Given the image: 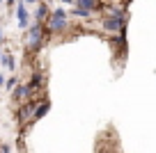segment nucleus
Wrapping results in <instances>:
<instances>
[{
  "label": "nucleus",
  "mask_w": 156,
  "mask_h": 153,
  "mask_svg": "<svg viewBox=\"0 0 156 153\" xmlns=\"http://www.w3.org/2000/svg\"><path fill=\"white\" fill-rule=\"evenodd\" d=\"M69 28H71V19H69V12L62 9V7L51 9L48 19L44 21L46 37H58V34H64V32H69Z\"/></svg>",
  "instance_id": "1"
},
{
  "label": "nucleus",
  "mask_w": 156,
  "mask_h": 153,
  "mask_svg": "<svg viewBox=\"0 0 156 153\" xmlns=\"http://www.w3.org/2000/svg\"><path fill=\"white\" fill-rule=\"evenodd\" d=\"M46 41V30H44V23H30L28 32H25V50H28L30 55L39 53V48L44 46Z\"/></svg>",
  "instance_id": "2"
},
{
  "label": "nucleus",
  "mask_w": 156,
  "mask_h": 153,
  "mask_svg": "<svg viewBox=\"0 0 156 153\" xmlns=\"http://www.w3.org/2000/svg\"><path fill=\"white\" fill-rule=\"evenodd\" d=\"M14 16H16V25H19L21 30L30 28V23H32V14H30V7H25L21 0L14 5Z\"/></svg>",
  "instance_id": "3"
},
{
  "label": "nucleus",
  "mask_w": 156,
  "mask_h": 153,
  "mask_svg": "<svg viewBox=\"0 0 156 153\" xmlns=\"http://www.w3.org/2000/svg\"><path fill=\"white\" fill-rule=\"evenodd\" d=\"M34 105H37V98H30V100H23L19 107V112H16V117H19V121L23 126L32 124V112H34Z\"/></svg>",
  "instance_id": "4"
},
{
  "label": "nucleus",
  "mask_w": 156,
  "mask_h": 153,
  "mask_svg": "<svg viewBox=\"0 0 156 153\" xmlns=\"http://www.w3.org/2000/svg\"><path fill=\"white\" fill-rule=\"evenodd\" d=\"M30 14H32V21H34V23H44V21L48 19V14H51V5L46 2V0H41L39 5L32 7V12H30Z\"/></svg>",
  "instance_id": "5"
},
{
  "label": "nucleus",
  "mask_w": 156,
  "mask_h": 153,
  "mask_svg": "<svg viewBox=\"0 0 156 153\" xmlns=\"http://www.w3.org/2000/svg\"><path fill=\"white\" fill-rule=\"evenodd\" d=\"M28 85H30V89H32V91H41V89H44V85H46V73H44V71L30 73Z\"/></svg>",
  "instance_id": "6"
},
{
  "label": "nucleus",
  "mask_w": 156,
  "mask_h": 153,
  "mask_svg": "<svg viewBox=\"0 0 156 153\" xmlns=\"http://www.w3.org/2000/svg\"><path fill=\"white\" fill-rule=\"evenodd\" d=\"M32 96H34V91L30 89L28 82H25V85H19L14 91H12V98H14V100H30Z\"/></svg>",
  "instance_id": "7"
},
{
  "label": "nucleus",
  "mask_w": 156,
  "mask_h": 153,
  "mask_svg": "<svg viewBox=\"0 0 156 153\" xmlns=\"http://www.w3.org/2000/svg\"><path fill=\"white\" fill-rule=\"evenodd\" d=\"M101 0H76V7H83V9L92 12V14H97L99 9H101Z\"/></svg>",
  "instance_id": "8"
},
{
  "label": "nucleus",
  "mask_w": 156,
  "mask_h": 153,
  "mask_svg": "<svg viewBox=\"0 0 156 153\" xmlns=\"http://www.w3.org/2000/svg\"><path fill=\"white\" fill-rule=\"evenodd\" d=\"M69 16H73V19H78V21H92V12H87V9H83V7H76L73 5L71 7V12H69Z\"/></svg>",
  "instance_id": "9"
},
{
  "label": "nucleus",
  "mask_w": 156,
  "mask_h": 153,
  "mask_svg": "<svg viewBox=\"0 0 156 153\" xmlns=\"http://www.w3.org/2000/svg\"><path fill=\"white\" fill-rule=\"evenodd\" d=\"M2 66H5L7 71H12V73H14L16 66H19V64H16V57L9 53V50H5V53H2Z\"/></svg>",
  "instance_id": "10"
},
{
  "label": "nucleus",
  "mask_w": 156,
  "mask_h": 153,
  "mask_svg": "<svg viewBox=\"0 0 156 153\" xmlns=\"http://www.w3.org/2000/svg\"><path fill=\"white\" fill-rule=\"evenodd\" d=\"M16 87H19V78H16V76H9V78L5 80V89H7V91H14Z\"/></svg>",
  "instance_id": "11"
},
{
  "label": "nucleus",
  "mask_w": 156,
  "mask_h": 153,
  "mask_svg": "<svg viewBox=\"0 0 156 153\" xmlns=\"http://www.w3.org/2000/svg\"><path fill=\"white\" fill-rule=\"evenodd\" d=\"M21 2H23L25 7H30V9H32V7H34V5H39L41 0H21Z\"/></svg>",
  "instance_id": "12"
},
{
  "label": "nucleus",
  "mask_w": 156,
  "mask_h": 153,
  "mask_svg": "<svg viewBox=\"0 0 156 153\" xmlns=\"http://www.w3.org/2000/svg\"><path fill=\"white\" fill-rule=\"evenodd\" d=\"M16 2H19V0H5V5L9 7V9H14V5H16Z\"/></svg>",
  "instance_id": "13"
},
{
  "label": "nucleus",
  "mask_w": 156,
  "mask_h": 153,
  "mask_svg": "<svg viewBox=\"0 0 156 153\" xmlns=\"http://www.w3.org/2000/svg\"><path fill=\"white\" fill-rule=\"evenodd\" d=\"M0 153H12V148L7 146V144H2V146H0Z\"/></svg>",
  "instance_id": "14"
},
{
  "label": "nucleus",
  "mask_w": 156,
  "mask_h": 153,
  "mask_svg": "<svg viewBox=\"0 0 156 153\" xmlns=\"http://www.w3.org/2000/svg\"><path fill=\"white\" fill-rule=\"evenodd\" d=\"M60 2H62V5H69V7L76 5V0H60Z\"/></svg>",
  "instance_id": "15"
},
{
  "label": "nucleus",
  "mask_w": 156,
  "mask_h": 153,
  "mask_svg": "<svg viewBox=\"0 0 156 153\" xmlns=\"http://www.w3.org/2000/svg\"><path fill=\"white\" fill-rule=\"evenodd\" d=\"M5 80H7V78H5V73L0 71V87H5Z\"/></svg>",
  "instance_id": "16"
},
{
  "label": "nucleus",
  "mask_w": 156,
  "mask_h": 153,
  "mask_svg": "<svg viewBox=\"0 0 156 153\" xmlns=\"http://www.w3.org/2000/svg\"><path fill=\"white\" fill-rule=\"evenodd\" d=\"M2 53H5V50H2V43H0V66H2Z\"/></svg>",
  "instance_id": "17"
},
{
  "label": "nucleus",
  "mask_w": 156,
  "mask_h": 153,
  "mask_svg": "<svg viewBox=\"0 0 156 153\" xmlns=\"http://www.w3.org/2000/svg\"><path fill=\"white\" fill-rule=\"evenodd\" d=\"M2 2H5V0H0V5H2Z\"/></svg>",
  "instance_id": "18"
},
{
  "label": "nucleus",
  "mask_w": 156,
  "mask_h": 153,
  "mask_svg": "<svg viewBox=\"0 0 156 153\" xmlns=\"http://www.w3.org/2000/svg\"><path fill=\"white\" fill-rule=\"evenodd\" d=\"M101 2H106V0H101Z\"/></svg>",
  "instance_id": "19"
}]
</instances>
